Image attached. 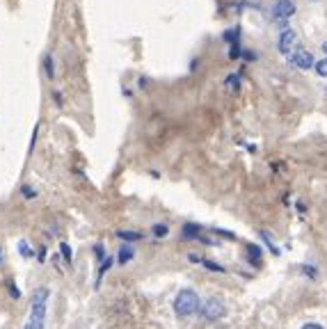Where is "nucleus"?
<instances>
[{
  "mask_svg": "<svg viewBox=\"0 0 327 329\" xmlns=\"http://www.w3.org/2000/svg\"><path fill=\"white\" fill-rule=\"evenodd\" d=\"M112 265H115V258H112V256H106V258L101 260V263H99V274H96V286L99 283H101V279L106 277V272L108 270L112 268Z\"/></svg>",
  "mask_w": 327,
  "mask_h": 329,
  "instance_id": "nucleus-8",
  "label": "nucleus"
},
{
  "mask_svg": "<svg viewBox=\"0 0 327 329\" xmlns=\"http://www.w3.org/2000/svg\"><path fill=\"white\" fill-rule=\"evenodd\" d=\"M44 71H46L48 78H55V64H53L51 55H46V57H44Z\"/></svg>",
  "mask_w": 327,
  "mask_h": 329,
  "instance_id": "nucleus-14",
  "label": "nucleus"
},
{
  "mask_svg": "<svg viewBox=\"0 0 327 329\" xmlns=\"http://www.w3.org/2000/svg\"><path fill=\"white\" fill-rule=\"evenodd\" d=\"M197 313H202V318H206V320H220L222 315L226 313V309H224V304H222L220 300H215V297H211V300H206L204 304H199V311Z\"/></svg>",
  "mask_w": 327,
  "mask_h": 329,
  "instance_id": "nucleus-3",
  "label": "nucleus"
},
{
  "mask_svg": "<svg viewBox=\"0 0 327 329\" xmlns=\"http://www.w3.org/2000/svg\"><path fill=\"white\" fill-rule=\"evenodd\" d=\"M224 85H226V89H229V91H238L240 89V73L238 71L229 73V76H226V80H224Z\"/></svg>",
  "mask_w": 327,
  "mask_h": 329,
  "instance_id": "nucleus-9",
  "label": "nucleus"
},
{
  "mask_svg": "<svg viewBox=\"0 0 327 329\" xmlns=\"http://www.w3.org/2000/svg\"><path fill=\"white\" fill-rule=\"evenodd\" d=\"M238 35H240V30H238V27H234V30H226L222 39L229 41V44H238Z\"/></svg>",
  "mask_w": 327,
  "mask_h": 329,
  "instance_id": "nucleus-17",
  "label": "nucleus"
},
{
  "mask_svg": "<svg viewBox=\"0 0 327 329\" xmlns=\"http://www.w3.org/2000/svg\"><path fill=\"white\" fill-rule=\"evenodd\" d=\"M293 14H295V3L293 0H277L275 12H272L275 21H286V18H290Z\"/></svg>",
  "mask_w": 327,
  "mask_h": 329,
  "instance_id": "nucleus-6",
  "label": "nucleus"
},
{
  "mask_svg": "<svg viewBox=\"0 0 327 329\" xmlns=\"http://www.w3.org/2000/svg\"><path fill=\"white\" fill-rule=\"evenodd\" d=\"M117 238L124 240V242H138V240H142V233H138V231H119L117 233Z\"/></svg>",
  "mask_w": 327,
  "mask_h": 329,
  "instance_id": "nucleus-10",
  "label": "nucleus"
},
{
  "mask_svg": "<svg viewBox=\"0 0 327 329\" xmlns=\"http://www.w3.org/2000/svg\"><path fill=\"white\" fill-rule=\"evenodd\" d=\"M202 265L206 270H213V272H224V268H222L220 263H213V260H208V258H202Z\"/></svg>",
  "mask_w": 327,
  "mask_h": 329,
  "instance_id": "nucleus-19",
  "label": "nucleus"
},
{
  "mask_svg": "<svg viewBox=\"0 0 327 329\" xmlns=\"http://www.w3.org/2000/svg\"><path fill=\"white\" fill-rule=\"evenodd\" d=\"M240 55H243V48H240V44H231V50H229V59H238Z\"/></svg>",
  "mask_w": 327,
  "mask_h": 329,
  "instance_id": "nucleus-21",
  "label": "nucleus"
},
{
  "mask_svg": "<svg viewBox=\"0 0 327 329\" xmlns=\"http://www.w3.org/2000/svg\"><path fill=\"white\" fill-rule=\"evenodd\" d=\"M21 190H23V196H28V199H32V196H37V192H35L30 185H23V187H21Z\"/></svg>",
  "mask_w": 327,
  "mask_h": 329,
  "instance_id": "nucleus-26",
  "label": "nucleus"
},
{
  "mask_svg": "<svg viewBox=\"0 0 327 329\" xmlns=\"http://www.w3.org/2000/svg\"><path fill=\"white\" fill-rule=\"evenodd\" d=\"M60 251H62V256H64L67 263H71V260H74V251H71V247L67 245V242H62V245H60Z\"/></svg>",
  "mask_w": 327,
  "mask_h": 329,
  "instance_id": "nucleus-20",
  "label": "nucleus"
},
{
  "mask_svg": "<svg viewBox=\"0 0 327 329\" xmlns=\"http://www.w3.org/2000/svg\"><path fill=\"white\" fill-rule=\"evenodd\" d=\"M94 254H96V260H99V263H101V260L103 258H106V249H103V245H101V242H99V245H94Z\"/></svg>",
  "mask_w": 327,
  "mask_h": 329,
  "instance_id": "nucleus-22",
  "label": "nucleus"
},
{
  "mask_svg": "<svg viewBox=\"0 0 327 329\" xmlns=\"http://www.w3.org/2000/svg\"><path fill=\"white\" fill-rule=\"evenodd\" d=\"M16 249H19V254L23 256V258H32V256H35V251H32V247L28 245V240H19Z\"/></svg>",
  "mask_w": 327,
  "mask_h": 329,
  "instance_id": "nucleus-12",
  "label": "nucleus"
},
{
  "mask_svg": "<svg viewBox=\"0 0 327 329\" xmlns=\"http://www.w3.org/2000/svg\"><path fill=\"white\" fill-rule=\"evenodd\" d=\"M199 236H202V224L197 222H185L183 228H181V238L183 240H197Z\"/></svg>",
  "mask_w": 327,
  "mask_h": 329,
  "instance_id": "nucleus-7",
  "label": "nucleus"
},
{
  "mask_svg": "<svg viewBox=\"0 0 327 329\" xmlns=\"http://www.w3.org/2000/svg\"><path fill=\"white\" fill-rule=\"evenodd\" d=\"M151 233H153L156 238H165L167 233H170V226H167V224H153Z\"/></svg>",
  "mask_w": 327,
  "mask_h": 329,
  "instance_id": "nucleus-16",
  "label": "nucleus"
},
{
  "mask_svg": "<svg viewBox=\"0 0 327 329\" xmlns=\"http://www.w3.org/2000/svg\"><path fill=\"white\" fill-rule=\"evenodd\" d=\"M295 30H290V27H284L279 35V41H277V50H279L281 55H290L293 53V44H295Z\"/></svg>",
  "mask_w": 327,
  "mask_h": 329,
  "instance_id": "nucleus-5",
  "label": "nucleus"
},
{
  "mask_svg": "<svg viewBox=\"0 0 327 329\" xmlns=\"http://www.w3.org/2000/svg\"><path fill=\"white\" fill-rule=\"evenodd\" d=\"M313 67H316V73L320 78H327V57L325 59H318L316 64H313Z\"/></svg>",
  "mask_w": 327,
  "mask_h": 329,
  "instance_id": "nucleus-18",
  "label": "nucleus"
},
{
  "mask_svg": "<svg viewBox=\"0 0 327 329\" xmlns=\"http://www.w3.org/2000/svg\"><path fill=\"white\" fill-rule=\"evenodd\" d=\"M240 57H245V59H247V62H254V59L258 57V53H254V50H245V53L240 55Z\"/></svg>",
  "mask_w": 327,
  "mask_h": 329,
  "instance_id": "nucleus-25",
  "label": "nucleus"
},
{
  "mask_svg": "<svg viewBox=\"0 0 327 329\" xmlns=\"http://www.w3.org/2000/svg\"><path fill=\"white\" fill-rule=\"evenodd\" d=\"M322 53L327 55V41H325V44H322Z\"/></svg>",
  "mask_w": 327,
  "mask_h": 329,
  "instance_id": "nucleus-31",
  "label": "nucleus"
},
{
  "mask_svg": "<svg viewBox=\"0 0 327 329\" xmlns=\"http://www.w3.org/2000/svg\"><path fill=\"white\" fill-rule=\"evenodd\" d=\"M53 98H55V101H57V103H60V105H62V94H60V91H53Z\"/></svg>",
  "mask_w": 327,
  "mask_h": 329,
  "instance_id": "nucleus-30",
  "label": "nucleus"
},
{
  "mask_svg": "<svg viewBox=\"0 0 327 329\" xmlns=\"http://www.w3.org/2000/svg\"><path fill=\"white\" fill-rule=\"evenodd\" d=\"M247 254H249V260H252V263H258V260H261V247L247 245Z\"/></svg>",
  "mask_w": 327,
  "mask_h": 329,
  "instance_id": "nucleus-15",
  "label": "nucleus"
},
{
  "mask_svg": "<svg viewBox=\"0 0 327 329\" xmlns=\"http://www.w3.org/2000/svg\"><path fill=\"white\" fill-rule=\"evenodd\" d=\"M48 297H51V288H48V286H42L32 295V304H30V318H28V322H25V329H44V327H46Z\"/></svg>",
  "mask_w": 327,
  "mask_h": 329,
  "instance_id": "nucleus-1",
  "label": "nucleus"
},
{
  "mask_svg": "<svg viewBox=\"0 0 327 329\" xmlns=\"http://www.w3.org/2000/svg\"><path fill=\"white\" fill-rule=\"evenodd\" d=\"M133 256H135V251L130 249V247L124 245V247L119 249V254H117V260H119V263H128V260L133 258Z\"/></svg>",
  "mask_w": 327,
  "mask_h": 329,
  "instance_id": "nucleus-13",
  "label": "nucleus"
},
{
  "mask_svg": "<svg viewBox=\"0 0 327 329\" xmlns=\"http://www.w3.org/2000/svg\"><path fill=\"white\" fill-rule=\"evenodd\" d=\"M174 311H176V315H181V318L194 315L199 311V295L194 290H190V288L181 290L174 300Z\"/></svg>",
  "mask_w": 327,
  "mask_h": 329,
  "instance_id": "nucleus-2",
  "label": "nucleus"
},
{
  "mask_svg": "<svg viewBox=\"0 0 327 329\" xmlns=\"http://www.w3.org/2000/svg\"><path fill=\"white\" fill-rule=\"evenodd\" d=\"M37 260H39V263H44V260H46V247H42V249H39Z\"/></svg>",
  "mask_w": 327,
  "mask_h": 329,
  "instance_id": "nucleus-28",
  "label": "nucleus"
},
{
  "mask_svg": "<svg viewBox=\"0 0 327 329\" xmlns=\"http://www.w3.org/2000/svg\"><path fill=\"white\" fill-rule=\"evenodd\" d=\"M302 329H322V327H320V324H318V322H307Z\"/></svg>",
  "mask_w": 327,
  "mask_h": 329,
  "instance_id": "nucleus-29",
  "label": "nucleus"
},
{
  "mask_svg": "<svg viewBox=\"0 0 327 329\" xmlns=\"http://www.w3.org/2000/svg\"><path fill=\"white\" fill-rule=\"evenodd\" d=\"M7 288H10V295L14 297V300H19V297H21V290H19V288H16V286H14V283H12V281L7 283Z\"/></svg>",
  "mask_w": 327,
  "mask_h": 329,
  "instance_id": "nucleus-24",
  "label": "nucleus"
},
{
  "mask_svg": "<svg viewBox=\"0 0 327 329\" xmlns=\"http://www.w3.org/2000/svg\"><path fill=\"white\" fill-rule=\"evenodd\" d=\"M0 260H3V249H0Z\"/></svg>",
  "mask_w": 327,
  "mask_h": 329,
  "instance_id": "nucleus-32",
  "label": "nucleus"
},
{
  "mask_svg": "<svg viewBox=\"0 0 327 329\" xmlns=\"http://www.w3.org/2000/svg\"><path fill=\"white\" fill-rule=\"evenodd\" d=\"M300 270H302V272L307 274L309 279H316V268H309V265H302V268H300Z\"/></svg>",
  "mask_w": 327,
  "mask_h": 329,
  "instance_id": "nucleus-23",
  "label": "nucleus"
},
{
  "mask_svg": "<svg viewBox=\"0 0 327 329\" xmlns=\"http://www.w3.org/2000/svg\"><path fill=\"white\" fill-rule=\"evenodd\" d=\"M188 260L190 263H202V256L199 254H188Z\"/></svg>",
  "mask_w": 327,
  "mask_h": 329,
  "instance_id": "nucleus-27",
  "label": "nucleus"
},
{
  "mask_svg": "<svg viewBox=\"0 0 327 329\" xmlns=\"http://www.w3.org/2000/svg\"><path fill=\"white\" fill-rule=\"evenodd\" d=\"M258 236H261V240L268 245V249H270V254H272V256H279V249L275 247V242H272L270 233H268V231H258Z\"/></svg>",
  "mask_w": 327,
  "mask_h": 329,
  "instance_id": "nucleus-11",
  "label": "nucleus"
},
{
  "mask_svg": "<svg viewBox=\"0 0 327 329\" xmlns=\"http://www.w3.org/2000/svg\"><path fill=\"white\" fill-rule=\"evenodd\" d=\"M288 62L293 64V67L302 69V71H309V69H311L313 64H316V59H313V55L309 53V50L298 48L295 53H290V55H288Z\"/></svg>",
  "mask_w": 327,
  "mask_h": 329,
  "instance_id": "nucleus-4",
  "label": "nucleus"
}]
</instances>
